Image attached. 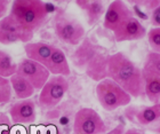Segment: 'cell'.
<instances>
[{
	"label": "cell",
	"instance_id": "cell-4",
	"mask_svg": "<svg viewBox=\"0 0 160 134\" xmlns=\"http://www.w3.org/2000/svg\"><path fill=\"white\" fill-rule=\"evenodd\" d=\"M54 31L62 43L71 46L79 45L85 38V28L77 18L60 9L54 17Z\"/></svg>",
	"mask_w": 160,
	"mask_h": 134
},
{
	"label": "cell",
	"instance_id": "cell-2",
	"mask_svg": "<svg viewBox=\"0 0 160 134\" xmlns=\"http://www.w3.org/2000/svg\"><path fill=\"white\" fill-rule=\"evenodd\" d=\"M9 15L23 30L34 34L46 23L49 10L42 0H13Z\"/></svg>",
	"mask_w": 160,
	"mask_h": 134
},
{
	"label": "cell",
	"instance_id": "cell-29",
	"mask_svg": "<svg viewBox=\"0 0 160 134\" xmlns=\"http://www.w3.org/2000/svg\"><path fill=\"white\" fill-rule=\"evenodd\" d=\"M37 134H61V132L58 130H56L55 127L46 128V130H40L37 132Z\"/></svg>",
	"mask_w": 160,
	"mask_h": 134
},
{
	"label": "cell",
	"instance_id": "cell-14",
	"mask_svg": "<svg viewBox=\"0 0 160 134\" xmlns=\"http://www.w3.org/2000/svg\"><path fill=\"white\" fill-rule=\"evenodd\" d=\"M45 67L49 71L52 76H63L68 77L71 75V68L69 64V61L67 59V55L61 48L55 46L53 53L50 55L49 60L47 61Z\"/></svg>",
	"mask_w": 160,
	"mask_h": 134
},
{
	"label": "cell",
	"instance_id": "cell-28",
	"mask_svg": "<svg viewBox=\"0 0 160 134\" xmlns=\"http://www.w3.org/2000/svg\"><path fill=\"white\" fill-rule=\"evenodd\" d=\"M125 131H126V128H125L123 125H118V126H116L114 128H112L110 131H107L103 134H123Z\"/></svg>",
	"mask_w": 160,
	"mask_h": 134
},
{
	"label": "cell",
	"instance_id": "cell-26",
	"mask_svg": "<svg viewBox=\"0 0 160 134\" xmlns=\"http://www.w3.org/2000/svg\"><path fill=\"white\" fill-rule=\"evenodd\" d=\"M151 23L156 28H160V5L152 10L151 14Z\"/></svg>",
	"mask_w": 160,
	"mask_h": 134
},
{
	"label": "cell",
	"instance_id": "cell-11",
	"mask_svg": "<svg viewBox=\"0 0 160 134\" xmlns=\"http://www.w3.org/2000/svg\"><path fill=\"white\" fill-rule=\"evenodd\" d=\"M110 54L100 49L86 64L82 71L94 81H101L108 78V61Z\"/></svg>",
	"mask_w": 160,
	"mask_h": 134
},
{
	"label": "cell",
	"instance_id": "cell-21",
	"mask_svg": "<svg viewBox=\"0 0 160 134\" xmlns=\"http://www.w3.org/2000/svg\"><path fill=\"white\" fill-rule=\"evenodd\" d=\"M12 86L9 83V78H3L0 76V104L8 103L12 99Z\"/></svg>",
	"mask_w": 160,
	"mask_h": 134
},
{
	"label": "cell",
	"instance_id": "cell-10",
	"mask_svg": "<svg viewBox=\"0 0 160 134\" xmlns=\"http://www.w3.org/2000/svg\"><path fill=\"white\" fill-rule=\"evenodd\" d=\"M113 36L118 43L140 40L147 36V29L136 17L132 16L122 22L113 31Z\"/></svg>",
	"mask_w": 160,
	"mask_h": 134
},
{
	"label": "cell",
	"instance_id": "cell-33",
	"mask_svg": "<svg viewBox=\"0 0 160 134\" xmlns=\"http://www.w3.org/2000/svg\"><path fill=\"white\" fill-rule=\"evenodd\" d=\"M0 116H1V112H0Z\"/></svg>",
	"mask_w": 160,
	"mask_h": 134
},
{
	"label": "cell",
	"instance_id": "cell-18",
	"mask_svg": "<svg viewBox=\"0 0 160 134\" xmlns=\"http://www.w3.org/2000/svg\"><path fill=\"white\" fill-rule=\"evenodd\" d=\"M9 83L12 86V90L14 92L15 96L20 100H25V99H30L34 94L36 90L33 86L30 84V81L27 80L24 77L20 75H13L9 78Z\"/></svg>",
	"mask_w": 160,
	"mask_h": 134
},
{
	"label": "cell",
	"instance_id": "cell-3",
	"mask_svg": "<svg viewBox=\"0 0 160 134\" xmlns=\"http://www.w3.org/2000/svg\"><path fill=\"white\" fill-rule=\"evenodd\" d=\"M96 96L101 107L107 111L117 110L127 107L132 101V96L110 78L98 81L96 86Z\"/></svg>",
	"mask_w": 160,
	"mask_h": 134
},
{
	"label": "cell",
	"instance_id": "cell-1",
	"mask_svg": "<svg viewBox=\"0 0 160 134\" xmlns=\"http://www.w3.org/2000/svg\"><path fill=\"white\" fill-rule=\"evenodd\" d=\"M108 78L113 80L132 97H144L142 70L121 52L109 56Z\"/></svg>",
	"mask_w": 160,
	"mask_h": 134
},
{
	"label": "cell",
	"instance_id": "cell-20",
	"mask_svg": "<svg viewBox=\"0 0 160 134\" xmlns=\"http://www.w3.org/2000/svg\"><path fill=\"white\" fill-rule=\"evenodd\" d=\"M17 64L14 62L13 57L6 50L0 49V76L3 78H10L16 74Z\"/></svg>",
	"mask_w": 160,
	"mask_h": 134
},
{
	"label": "cell",
	"instance_id": "cell-31",
	"mask_svg": "<svg viewBox=\"0 0 160 134\" xmlns=\"http://www.w3.org/2000/svg\"><path fill=\"white\" fill-rule=\"evenodd\" d=\"M12 134H29V133H27V131H24V130H22L21 132H16V133H15V132L12 130Z\"/></svg>",
	"mask_w": 160,
	"mask_h": 134
},
{
	"label": "cell",
	"instance_id": "cell-5",
	"mask_svg": "<svg viewBox=\"0 0 160 134\" xmlns=\"http://www.w3.org/2000/svg\"><path fill=\"white\" fill-rule=\"evenodd\" d=\"M69 90V81L63 76H50L40 90L38 104L42 110H52L63 100Z\"/></svg>",
	"mask_w": 160,
	"mask_h": 134
},
{
	"label": "cell",
	"instance_id": "cell-6",
	"mask_svg": "<svg viewBox=\"0 0 160 134\" xmlns=\"http://www.w3.org/2000/svg\"><path fill=\"white\" fill-rule=\"evenodd\" d=\"M108 131L98 112L92 108H81L73 121V134H103Z\"/></svg>",
	"mask_w": 160,
	"mask_h": 134
},
{
	"label": "cell",
	"instance_id": "cell-15",
	"mask_svg": "<svg viewBox=\"0 0 160 134\" xmlns=\"http://www.w3.org/2000/svg\"><path fill=\"white\" fill-rule=\"evenodd\" d=\"M100 49H102V48L100 46H97L96 44H94L89 38H83V40L80 43L78 48L72 55L73 64L78 69L83 70L86 64L90 61V59Z\"/></svg>",
	"mask_w": 160,
	"mask_h": 134
},
{
	"label": "cell",
	"instance_id": "cell-30",
	"mask_svg": "<svg viewBox=\"0 0 160 134\" xmlns=\"http://www.w3.org/2000/svg\"><path fill=\"white\" fill-rule=\"evenodd\" d=\"M123 134H144V133L136 130V128H129V130H126Z\"/></svg>",
	"mask_w": 160,
	"mask_h": 134
},
{
	"label": "cell",
	"instance_id": "cell-23",
	"mask_svg": "<svg viewBox=\"0 0 160 134\" xmlns=\"http://www.w3.org/2000/svg\"><path fill=\"white\" fill-rule=\"evenodd\" d=\"M143 65H147L148 68L160 74V53H156V52L148 53Z\"/></svg>",
	"mask_w": 160,
	"mask_h": 134
},
{
	"label": "cell",
	"instance_id": "cell-19",
	"mask_svg": "<svg viewBox=\"0 0 160 134\" xmlns=\"http://www.w3.org/2000/svg\"><path fill=\"white\" fill-rule=\"evenodd\" d=\"M0 31L13 32V34H18V36H21L22 43H24V44L31 43L32 38H33V34H29V32H27L25 30H23V29L21 28L20 24L17 23L16 21L14 20L9 14L0 20Z\"/></svg>",
	"mask_w": 160,
	"mask_h": 134
},
{
	"label": "cell",
	"instance_id": "cell-9",
	"mask_svg": "<svg viewBox=\"0 0 160 134\" xmlns=\"http://www.w3.org/2000/svg\"><path fill=\"white\" fill-rule=\"evenodd\" d=\"M133 16V13L123 0H113L104 13V28L113 32L120 24Z\"/></svg>",
	"mask_w": 160,
	"mask_h": 134
},
{
	"label": "cell",
	"instance_id": "cell-24",
	"mask_svg": "<svg viewBox=\"0 0 160 134\" xmlns=\"http://www.w3.org/2000/svg\"><path fill=\"white\" fill-rule=\"evenodd\" d=\"M126 1L145 10H151V12L160 5V0H126Z\"/></svg>",
	"mask_w": 160,
	"mask_h": 134
},
{
	"label": "cell",
	"instance_id": "cell-17",
	"mask_svg": "<svg viewBox=\"0 0 160 134\" xmlns=\"http://www.w3.org/2000/svg\"><path fill=\"white\" fill-rule=\"evenodd\" d=\"M77 6L86 14L89 25L96 24L105 13L103 0H76Z\"/></svg>",
	"mask_w": 160,
	"mask_h": 134
},
{
	"label": "cell",
	"instance_id": "cell-8",
	"mask_svg": "<svg viewBox=\"0 0 160 134\" xmlns=\"http://www.w3.org/2000/svg\"><path fill=\"white\" fill-rule=\"evenodd\" d=\"M8 112L13 125H30L37 121V107L31 99L13 103Z\"/></svg>",
	"mask_w": 160,
	"mask_h": 134
},
{
	"label": "cell",
	"instance_id": "cell-16",
	"mask_svg": "<svg viewBox=\"0 0 160 134\" xmlns=\"http://www.w3.org/2000/svg\"><path fill=\"white\" fill-rule=\"evenodd\" d=\"M54 48H55V46L47 44V43H42V41L24 44V52H25L27 59L36 61L42 65H46L47 61L49 60Z\"/></svg>",
	"mask_w": 160,
	"mask_h": 134
},
{
	"label": "cell",
	"instance_id": "cell-25",
	"mask_svg": "<svg viewBox=\"0 0 160 134\" xmlns=\"http://www.w3.org/2000/svg\"><path fill=\"white\" fill-rule=\"evenodd\" d=\"M21 41L22 43V38L21 36L13 32H6V31H0V44L2 45H12L16 44Z\"/></svg>",
	"mask_w": 160,
	"mask_h": 134
},
{
	"label": "cell",
	"instance_id": "cell-27",
	"mask_svg": "<svg viewBox=\"0 0 160 134\" xmlns=\"http://www.w3.org/2000/svg\"><path fill=\"white\" fill-rule=\"evenodd\" d=\"M8 6L9 0H0V20L8 15Z\"/></svg>",
	"mask_w": 160,
	"mask_h": 134
},
{
	"label": "cell",
	"instance_id": "cell-22",
	"mask_svg": "<svg viewBox=\"0 0 160 134\" xmlns=\"http://www.w3.org/2000/svg\"><path fill=\"white\" fill-rule=\"evenodd\" d=\"M149 45L152 48V52L160 53V28H152L147 32Z\"/></svg>",
	"mask_w": 160,
	"mask_h": 134
},
{
	"label": "cell",
	"instance_id": "cell-12",
	"mask_svg": "<svg viewBox=\"0 0 160 134\" xmlns=\"http://www.w3.org/2000/svg\"><path fill=\"white\" fill-rule=\"evenodd\" d=\"M142 78L144 84V94L151 103L160 102V74L143 65Z\"/></svg>",
	"mask_w": 160,
	"mask_h": 134
},
{
	"label": "cell",
	"instance_id": "cell-13",
	"mask_svg": "<svg viewBox=\"0 0 160 134\" xmlns=\"http://www.w3.org/2000/svg\"><path fill=\"white\" fill-rule=\"evenodd\" d=\"M126 117L140 125H150L160 119V102L140 109H127Z\"/></svg>",
	"mask_w": 160,
	"mask_h": 134
},
{
	"label": "cell",
	"instance_id": "cell-7",
	"mask_svg": "<svg viewBox=\"0 0 160 134\" xmlns=\"http://www.w3.org/2000/svg\"><path fill=\"white\" fill-rule=\"evenodd\" d=\"M16 74L30 81V84L36 90H41L52 76L45 65L38 63L36 61L29 60L27 57L17 64Z\"/></svg>",
	"mask_w": 160,
	"mask_h": 134
},
{
	"label": "cell",
	"instance_id": "cell-32",
	"mask_svg": "<svg viewBox=\"0 0 160 134\" xmlns=\"http://www.w3.org/2000/svg\"><path fill=\"white\" fill-rule=\"evenodd\" d=\"M54 1H55V3H64L65 0H54Z\"/></svg>",
	"mask_w": 160,
	"mask_h": 134
}]
</instances>
